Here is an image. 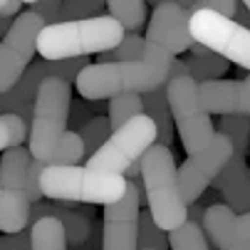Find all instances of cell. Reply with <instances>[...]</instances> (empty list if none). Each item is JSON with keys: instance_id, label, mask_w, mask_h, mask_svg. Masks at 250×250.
Returning a JSON list of instances; mask_svg holds the SVG:
<instances>
[{"instance_id": "6da1fadb", "label": "cell", "mask_w": 250, "mask_h": 250, "mask_svg": "<svg viewBox=\"0 0 250 250\" xmlns=\"http://www.w3.org/2000/svg\"><path fill=\"white\" fill-rule=\"evenodd\" d=\"M191 13L178 3H159L146 25V55L141 62L89 64L77 77L75 87L82 99L102 102L119 94H149L166 84L176 55L191 50L193 38L188 30Z\"/></svg>"}, {"instance_id": "7a4b0ae2", "label": "cell", "mask_w": 250, "mask_h": 250, "mask_svg": "<svg viewBox=\"0 0 250 250\" xmlns=\"http://www.w3.org/2000/svg\"><path fill=\"white\" fill-rule=\"evenodd\" d=\"M72 84L47 77L40 84L30 122V154L47 166H72L84 159V141L69 129Z\"/></svg>"}, {"instance_id": "3957f363", "label": "cell", "mask_w": 250, "mask_h": 250, "mask_svg": "<svg viewBox=\"0 0 250 250\" xmlns=\"http://www.w3.org/2000/svg\"><path fill=\"white\" fill-rule=\"evenodd\" d=\"M124 38V27L112 15L55 22L45 25L38 35V52L42 60H80L87 55L114 52Z\"/></svg>"}, {"instance_id": "277c9868", "label": "cell", "mask_w": 250, "mask_h": 250, "mask_svg": "<svg viewBox=\"0 0 250 250\" xmlns=\"http://www.w3.org/2000/svg\"><path fill=\"white\" fill-rule=\"evenodd\" d=\"M141 184L154 223L164 233H173L188 223V206L178 184V168L168 146L154 144L141 159Z\"/></svg>"}, {"instance_id": "5b68a950", "label": "cell", "mask_w": 250, "mask_h": 250, "mask_svg": "<svg viewBox=\"0 0 250 250\" xmlns=\"http://www.w3.org/2000/svg\"><path fill=\"white\" fill-rule=\"evenodd\" d=\"M40 191L57 203H104L112 206L129 191L126 176L104 173L84 166H47L40 173Z\"/></svg>"}, {"instance_id": "8992f818", "label": "cell", "mask_w": 250, "mask_h": 250, "mask_svg": "<svg viewBox=\"0 0 250 250\" xmlns=\"http://www.w3.org/2000/svg\"><path fill=\"white\" fill-rule=\"evenodd\" d=\"M166 97L186 154L193 156L203 151L216 136V129H213L210 114L203 109L198 99V84L188 75L184 60H173L171 64V72L166 80Z\"/></svg>"}, {"instance_id": "52a82bcc", "label": "cell", "mask_w": 250, "mask_h": 250, "mask_svg": "<svg viewBox=\"0 0 250 250\" xmlns=\"http://www.w3.org/2000/svg\"><path fill=\"white\" fill-rule=\"evenodd\" d=\"M156 141H159L156 124L146 114H141V117L131 119L129 124H124L122 129L112 131L109 141L87 161V166L104 171V173L124 176L134 164H139L144 159V154Z\"/></svg>"}, {"instance_id": "ba28073f", "label": "cell", "mask_w": 250, "mask_h": 250, "mask_svg": "<svg viewBox=\"0 0 250 250\" xmlns=\"http://www.w3.org/2000/svg\"><path fill=\"white\" fill-rule=\"evenodd\" d=\"M188 30L196 45L208 47L218 57L235 62L238 67L250 72V30L240 27L235 20L223 18L213 10L191 13Z\"/></svg>"}, {"instance_id": "9c48e42d", "label": "cell", "mask_w": 250, "mask_h": 250, "mask_svg": "<svg viewBox=\"0 0 250 250\" xmlns=\"http://www.w3.org/2000/svg\"><path fill=\"white\" fill-rule=\"evenodd\" d=\"M45 20L30 10H22L3 40H0V94L10 92L25 69L30 67L32 55L38 52V35L42 32Z\"/></svg>"}, {"instance_id": "30bf717a", "label": "cell", "mask_w": 250, "mask_h": 250, "mask_svg": "<svg viewBox=\"0 0 250 250\" xmlns=\"http://www.w3.org/2000/svg\"><path fill=\"white\" fill-rule=\"evenodd\" d=\"M233 154H235L233 141L216 131L213 141L203 151L188 156L181 164V168H178V184H181V193H184L186 206H193L206 193V188L221 176V171L233 159Z\"/></svg>"}, {"instance_id": "8fae6325", "label": "cell", "mask_w": 250, "mask_h": 250, "mask_svg": "<svg viewBox=\"0 0 250 250\" xmlns=\"http://www.w3.org/2000/svg\"><path fill=\"white\" fill-rule=\"evenodd\" d=\"M141 188L129 181V191L122 201L104 206L102 216V250H139V216Z\"/></svg>"}, {"instance_id": "7c38bea8", "label": "cell", "mask_w": 250, "mask_h": 250, "mask_svg": "<svg viewBox=\"0 0 250 250\" xmlns=\"http://www.w3.org/2000/svg\"><path fill=\"white\" fill-rule=\"evenodd\" d=\"M40 218H57L67 233L69 248H82L92 233V218H94V206L82 203H35L30 210V226H35Z\"/></svg>"}, {"instance_id": "4fadbf2b", "label": "cell", "mask_w": 250, "mask_h": 250, "mask_svg": "<svg viewBox=\"0 0 250 250\" xmlns=\"http://www.w3.org/2000/svg\"><path fill=\"white\" fill-rule=\"evenodd\" d=\"M208 243L218 250H250L248 240L240 233L238 226V216L226 206V203H216L208 206L203 213V223H201Z\"/></svg>"}, {"instance_id": "5bb4252c", "label": "cell", "mask_w": 250, "mask_h": 250, "mask_svg": "<svg viewBox=\"0 0 250 250\" xmlns=\"http://www.w3.org/2000/svg\"><path fill=\"white\" fill-rule=\"evenodd\" d=\"M213 184L235 216L250 213V168L240 154H233V159L226 164V168Z\"/></svg>"}, {"instance_id": "9a60e30c", "label": "cell", "mask_w": 250, "mask_h": 250, "mask_svg": "<svg viewBox=\"0 0 250 250\" xmlns=\"http://www.w3.org/2000/svg\"><path fill=\"white\" fill-rule=\"evenodd\" d=\"M198 99L208 114H240V82L235 80H216L198 84Z\"/></svg>"}, {"instance_id": "2e32d148", "label": "cell", "mask_w": 250, "mask_h": 250, "mask_svg": "<svg viewBox=\"0 0 250 250\" xmlns=\"http://www.w3.org/2000/svg\"><path fill=\"white\" fill-rule=\"evenodd\" d=\"M32 161L35 159H32L30 149L13 146V149L3 151V159H0V191H20L27 196Z\"/></svg>"}, {"instance_id": "e0dca14e", "label": "cell", "mask_w": 250, "mask_h": 250, "mask_svg": "<svg viewBox=\"0 0 250 250\" xmlns=\"http://www.w3.org/2000/svg\"><path fill=\"white\" fill-rule=\"evenodd\" d=\"M30 210H32V203L25 193L0 191V230L13 235L30 228Z\"/></svg>"}, {"instance_id": "ac0fdd59", "label": "cell", "mask_w": 250, "mask_h": 250, "mask_svg": "<svg viewBox=\"0 0 250 250\" xmlns=\"http://www.w3.org/2000/svg\"><path fill=\"white\" fill-rule=\"evenodd\" d=\"M141 102H144V114L156 124L159 131V141L156 144L168 146L173 141V117H171V106H168V97H166V84L149 92V94H141Z\"/></svg>"}, {"instance_id": "d6986e66", "label": "cell", "mask_w": 250, "mask_h": 250, "mask_svg": "<svg viewBox=\"0 0 250 250\" xmlns=\"http://www.w3.org/2000/svg\"><path fill=\"white\" fill-rule=\"evenodd\" d=\"M186 69H188V75L193 77L196 84H206V82H216L221 80L226 72H228V60L218 57L216 52H210L208 55H186L184 60Z\"/></svg>"}, {"instance_id": "ffe728a7", "label": "cell", "mask_w": 250, "mask_h": 250, "mask_svg": "<svg viewBox=\"0 0 250 250\" xmlns=\"http://www.w3.org/2000/svg\"><path fill=\"white\" fill-rule=\"evenodd\" d=\"M30 240L32 250H69L67 233L57 218H40L30 226Z\"/></svg>"}, {"instance_id": "44dd1931", "label": "cell", "mask_w": 250, "mask_h": 250, "mask_svg": "<svg viewBox=\"0 0 250 250\" xmlns=\"http://www.w3.org/2000/svg\"><path fill=\"white\" fill-rule=\"evenodd\" d=\"M106 10H109V15L124 27L126 35H136V30L146 20V3L144 0H109Z\"/></svg>"}, {"instance_id": "7402d4cb", "label": "cell", "mask_w": 250, "mask_h": 250, "mask_svg": "<svg viewBox=\"0 0 250 250\" xmlns=\"http://www.w3.org/2000/svg\"><path fill=\"white\" fill-rule=\"evenodd\" d=\"M144 114V102H141V94H119L114 99H109V124L112 131L122 129L124 124H129L131 119Z\"/></svg>"}, {"instance_id": "603a6c76", "label": "cell", "mask_w": 250, "mask_h": 250, "mask_svg": "<svg viewBox=\"0 0 250 250\" xmlns=\"http://www.w3.org/2000/svg\"><path fill=\"white\" fill-rule=\"evenodd\" d=\"M80 136H82V141H84V156H87V161L109 141V136H112V124H109V117H94V119H89L80 131H77Z\"/></svg>"}, {"instance_id": "cb8c5ba5", "label": "cell", "mask_w": 250, "mask_h": 250, "mask_svg": "<svg viewBox=\"0 0 250 250\" xmlns=\"http://www.w3.org/2000/svg\"><path fill=\"white\" fill-rule=\"evenodd\" d=\"M218 134L228 136V139L233 141L235 154H240V156H243V151H248V146H250V117H245V114L221 117Z\"/></svg>"}, {"instance_id": "d4e9b609", "label": "cell", "mask_w": 250, "mask_h": 250, "mask_svg": "<svg viewBox=\"0 0 250 250\" xmlns=\"http://www.w3.org/2000/svg\"><path fill=\"white\" fill-rule=\"evenodd\" d=\"M168 248L171 250H210V243L198 223H184L178 230L168 233Z\"/></svg>"}, {"instance_id": "484cf974", "label": "cell", "mask_w": 250, "mask_h": 250, "mask_svg": "<svg viewBox=\"0 0 250 250\" xmlns=\"http://www.w3.org/2000/svg\"><path fill=\"white\" fill-rule=\"evenodd\" d=\"M139 250H171L168 235L154 223L149 210H141L139 216Z\"/></svg>"}, {"instance_id": "4316f807", "label": "cell", "mask_w": 250, "mask_h": 250, "mask_svg": "<svg viewBox=\"0 0 250 250\" xmlns=\"http://www.w3.org/2000/svg\"><path fill=\"white\" fill-rule=\"evenodd\" d=\"M25 136H30V126L13 114H0V151L20 146Z\"/></svg>"}, {"instance_id": "83f0119b", "label": "cell", "mask_w": 250, "mask_h": 250, "mask_svg": "<svg viewBox=\"0 0 250 250\" xmlns=\"http://www.w3.org/2000/svg\"><path fill=\"white\" fill-rule=\"evenodd\" d=\"M104 8H106V3H102V0H67V3H62L60 22H75V20L99 18Z\"/></svg>"}, {"instance_id": "f1b7e54d", "label": "cell", "mask_w": 250, "mask_h": 250, "mask_svg": "<svg viewBox=\"0 0 250 250\" xmlns=\"http://www.w3.org/2000/svg\"><path fill=\"white\" fill-rule=\"evenodd\" d=\"M144 55H146V38H141V35H126L122 40V45L114 50V60L122 64L141 62Z\"/></svg>"}, {"instance_id": "f546056e", "label": "cell", "mask_w": 250, "mask_h": 250, "mask_svg": "<svg viewBox=\"0 0 250 250\" xmlns=\"http://www.w3.org/2000/svg\"><path fill=\"white\" fill-rule=\"evenodd\" d=\"M30 13L40 15L45 20V25H55L60 22V15H62V3H57V0H32V3H25Z\"/></svg>"}, {"instance_id": "4dcf8cb0", "label": "cell", "mask_w": 250, "mask_h": 250, "mask_svg": "<svg viewBox=\"0 0 250 250\" xmlns=\"http://www.w3.org/2000/svg\"><path fill=\"white\" fill-rule=\"evenodd\" d=\"M0 250H32V240H30V228H25L22 233L3 235V238H0Z\"/></svg>"}, {"instance_id": "1f68e13d", "label": "cell", "mask_w": 250, "mask_h": 250, "mask_svg": "<svg viewBox=\"0 0 250 250\" xmlns=\"http://www.w3.org/2000/svg\"><path fill=\"white\" fill-rule=\"evenodd\" d=\"M240 114L250 117V72L240 82Z\"/></svg>"}, {"instance_id": "d6a6232c", "label": "cell", "mask_w": 250, "mask_h": 250, "mask_svg": "<svg viewBox=\"0 0 250 250\" xmlns=\"http://www.w3.org/2000/svg\"><path fill=\"white\" fill-rule=\"evenodd\" d=\"M240 27H245V30H250V13H248V8H245V3H238V10H235V18H233Z\"/></svg>"}, {"instance_id": "836d02e7", "label": "cell", "mask_w": 250, "mask_h": 250, "mask_svg": "<svg viewBox=\"0 0 250 250\" xmlns=\"http://www.w3.org/2000/svg\"><path fill=\"white\" fill-rule=\"evenodd\" d=\"M99 228H94L92 226V233H89V238H87V243L82 245V248H77V250H99Z\"/></svg>"}, {"instance_id": "e575fe53", "label": "cell", "mask_w": 250, "mask_h": 250, "mask_svg": "<svg viewBox=\"0 0 250 250\" xmlns=\"http://www.w3.org/2000/svg\"><path fill=\"white\" fill-rule=\"evenodd\" d=\"M238 226H240L243 238H245L248 245H250V213H245V216H238Z\"/></svg>"}, {"instance_id": "d590c367", "label": "cell", "mask_w": 250, "mask_h": 250, "mask_svg": "<svg viewBox=\"0 0 250 250\" xmlns=\"http://www.w3.org/2000/svg\"><path fill=\"white\" fill-rule=\"evenodd\" d=\"M203 213H206V210H201L198 206H191V208H188V221H191V223H198V221L203 223Z\"/></svg>"}, {"instance_id": "8d00e7d4", "label": "cell", "mask_w": 250, "mask_h": 250, "mask_svg": "<svg viewBox=\"0 0 250 250\" xmlns=\"http://www.w3.org/2000/svg\"><path fill=\"white\" fill-rule=\"evenodd\" d=\"M5 5H8V0H0V15H3V10H5Z\"/></svg>"}, {"instance_id": "74e56055", "label": "cell", "mask_w": 250, "mask_h": 250, "mask_svg": "<svg viewBox=\"0 0 250 250\" xmlns=\"http://www.w3.org/2000/svg\"><path fill=\"white\" fill-rule=\"evenodd\" d=\"M245 8H248V13H250V0H245Z\"/></svg>"}, {"instance_id": "f35d334b", "label": "cell", "mask_w": 250, "mask_h": 250, "mask_svg": "<svg viewBox=\"0 0 250 250\" xmlns=\"http://www.w3.org/2000/svg\"><path fill=\"white\" fill-rule=\"evenodd\" d=\"M248 154H250V146H248ZM248 168H250V161H248Z\"/></svg>"}]
</instances>
